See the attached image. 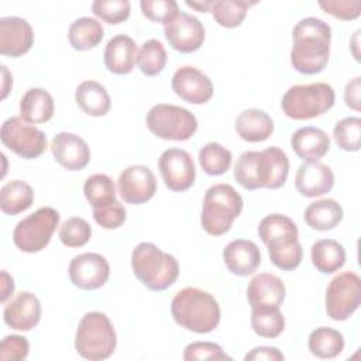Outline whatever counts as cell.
<instances>
[{"label": "cell", "mask_w": 361, "mask_h": 361, "mask_svg": "<svg viewBox=\"0 0 361 361\" xmlns=\"http://www.w3.org/2000/svg\"><path fill=\"white\" fill-rule=\"evenodd\" d=\"M292 66L305 75L322 72L329 61L331 28L317 17H305L292 30Z\"/></svg>", "instance_id": "6da1fadb"}, {"label": "cell", "mask_w": 361, "mask_h": 361, "mask_svg": "<svg viewBox=\"0 0 361 361\" xmlns=\"http://www.w3.org/2000/svg\"><path fill=\"white\" fill-rule=\"evenodd\" d=\"M288 173V155L278 147H268L262 151H245L234 165V178L247 190L259 188L278 189L285 185Z\"/></svg>", "instance_id": "7a4b0ae2"}, {"label": "cell", "mask_w": 361, "mask_h": 361, "mask_svg": "<svg viewBox=\"0 0 361 361\" xmlns=\"http://www.w3.org/2000/svg\"><path fill=\"white\" fill-rule=\"evenodd\" d=\"M171 313L176 324L197 334L210 333L220 323V306L214 296L195 286L183 288L175 293Z\"/></svg>", "instance_id": "3957f363"}, {"label": "cell", "mask_w": 361, "mask_h": 361, "mask_svg": "<svg viewBox=\"0 0 361 361\" xmlns=\"http://www.w3.org/2000/svg\"><path fill=\"white\" fill-rule=\"evenodd\" d=\"M134 275L151 290L168 289L179 275V264L172 254L158 248L154 243H140L131 252Z\"/></svg>", "instance_id": "277c9868"}, {"label": "cell", "mask_w": 361, "mask_h": 361, "mask_svg": "<svg viewBox=\"0 0 361 361\" xmlns=\"http://www.w3.org/2000/svg\"><path fill=\"white\" fill-rule=\"evenodd\" d=\"M241 195L228 183L210 186L203 197L200 223L210 235L226 234L243 210Z\"/></svg>", "instance_id": "5b68a950"}, {"label": "cell", "mask_w": 361, "mask_h": 361, "mask_svg": "<svg viewBox=\"0 0 361 361\" xmlns=\"http://www.w3.org/2000/svg\"><path fill=\"white\" fill-rule=\"evenodd\" d=\"M117 345V334L110 319L102 312H87L75 336L76 353L90 361L109 358Z\"/></svg>", "instance_id": "8992f818"}, {"label": "cell", "mask_w": 361, "mask_h": 361, "mask_svg": "<svg viewBox=\"0 0 361 361\" xmlns=\"http://www.w3.org/2000/svg\"><path fill=\"white\" fill-rule=\"evenodd\" d=\"M334 89L324 82L290 86L281 102L282 111L292 120H310L334 106Z\"/></svg>", "instance_id": "52a82bcc"}, {"label": "cell", "mask_w": 361, "mask_h": 361, "mask_svg": "<svg viewBox=\"0 0 361 361\" xmlns=\"http://www.w3.org/2000/svg\"><path fill=\"white\" fill-rule=\"evenodd\" d=\"M148 130L158 138L172 141H186L195 135L197 120L188 109L158 103L149 109L145 117Z\"/></svg>", "instance_id": "ba28073f"}, {"label": "cell", "mask_w": 361, "mask_h": 361, "mask_svg": "<svg viewBox=\"0 0 361 361\" xmlns=\"http://www.w3.org/2000/svg\"><path fill=\"white\" fill-rule=\"evenodd\" d=\"M59 224V213L52 207H39L32 214L20 220L13 231V243L24 252L44 250Z\"/></svg>", "instance_id": "9c48e42d"}, {"label": "cell", "mask_w": 361, "mask_h": 361, "mask_svg": "<svg viewBox=\"0 0 361 361\" xmlns=\"http://www.w3.org/2000/svg\"><path fill=\"white\" fill-rule=\"evenodd\" d=\"M361 302V279L355 272L336 275L326 289V312L331 320H347Z\"/></svg>", "instance_id": "30bf717a"}, {"label": "cell", "mask_w": 361, "mask_h": 361, "mask_svg": "<svg viewBox=\"0 0 361 361\" xmlns=\"http://www.w3.org/2000/svg\"><path fill=\"white\" fill-rule=\"evenodd\" d=\"M1 142L24 159L38 158L47 149V137L42 130L21 117H10L1 124Z\"/></svg>", "instance_id": "8fae6325"}, {"label": "cell", "mask_w": 361, "mask_h": 361, "mask_svg": "<svg viewBox=\"0 0 361 361\" xmlns=\"http://www.w3.org/2000/svg\"><path fill=\"white\" fill-rule=\"evenodd\" d=\"M165 186L172 192H185L195 183L196 166L190 154L180 148L165 149L158 161Z\"/></svg>", "instance_id": "7c38bea8"}, {"label": "cell", "mask_w": 361, "mask_h": 361, "mask_svg": "<svg viewBox=\"0 0 361 361\" xmlns=\"http://www.w3.org/2000/svg\"><path fill=\"white\" fill-rule=\"evenodd\" d=\"M164 34L169 45L183 54L199 49L204 41V27L200 20L180 10L164 23Z\"/></svg>", "instance_id": "4fadbf2b"}, {"label": "cell", "mask_w": 361, "mask_h": 361, "mask_svg": "<svg viewBox=\"0 0 361 361\" xmlns=\"http://www.w3.org/2000/svg\"><path fill=\"white\" fill-rule=\"evenodd\" d=\"M71 282L85 290L102 288L110 275L107 259L97 252H83L75 255L68 268Z\"/></svg>", "instance_id": "5bb4252c"}, {"label": "cell", "mask_w": 361, "mask_h": 361, "mask_svg": "<svg viewBox=\"0 0 361 361\" xmlns=\"http://www.w3.org/2000/svg\"><path fill=\"white\" fill-rule=\"evenodd\" d=\"M117 190L126 203L142 204L157 192L155 175L145 165H130L120 173Z\"/></svg>", "instance_id": "9a60e30c"}, {"label": "cell", "mask_w": 361, "mask_h": 361, "mask_svg": "<svg viewBox=\"0 0 361 361\" xmlns=\"http://www.w3.org/2000/svg\"><path fill=\"white\" fill-rule=\"evenodd\" d=\"M172 90L190 104L207 103L213 96V83L195 66H180L172 76Z\"/></svg>", "instance_id": "2e32d148"}, {"label": "cell", "mask_w": 361, "mask_h": 361, "mask_svg": "<svg viewBox=\"0 0 361 361\" xmlns=\"http://www.w3.org/2000/svg\"><path fill=\"white\" fill-rule=\"evenodd\" d=\"M34 42V31L30 23L17 16L0 18V54L21 56L30 51Z\"/></svg>", "instance_id": "e0dca14e"}, {"label": "cell", "mask_w": 361, "mask_h": 361, "mask_svg": "<svg viewBox=\"0 0 361 361\" xmlns=\"http://www.w3.org/2000/svg\"><path fill=\"white\" fill-rule=\"evenodd\" d=\"M51 152L55 161L68 171H80L90 161L87 142L73 133H58L51 141Z\"/></svg>", "instance_id": "ac0fdd59"}, {"label": "cell", "mask_w": 361, "mask_h": 361, "mask_svg": "<svg viewBox=\"0 0 361 361\" xmlns=\"http://www.w3.org/2000/svg\"><path fill=\"white\" fill-rule=\"evenodd\" d=\"M4 323L20 331H28L34 329L41 319L39 299L27 290L17 293L3 310Z\"/></svg>", "instance_id": "d6986e66"}, {"label": "cell", "mask_w": 361, "mask_h": 361, "mask_svg": "<svg viewBox=\"0 0 361 361\" xmlns=\"http://www.w3.org/2000/svg\"><path fill=\"white\" fill-rule=\"evenodd\" d=\"M334 185V173L331 168L320 161H305L299 165L295 186L298 192L306 197L322 196L331 190Z\"/></svg>", "instance_id": "ffe728a7"}, {"label": "cell", "mask_w": 361, "mask_h": 361, "mask_svg": "<svg viewBox=\"0 0 361 361\" xmlns=\"http://www.w3.org/2000/svg\"><path fill=\"white\" fill-rule=\"evenodd\" d=\"M223 261L227 269L237 276H248L261 264V252L251 240L237 238L230 241L223 250Z\"/></svg>", "instance_id": "44dd1931"}, {"label": "cell", "mask_w": 361, "mask_h": 361, "mask_svg": "<svg viewBox=\"0 0 361 361\" xmlns=\"http://www.w3.org/2000/svg\"><path fill=\"white\" fill-rule=\"evenodd\" d=\"M285 285L282 279L274 274L262 272L255 275L247 286V299L251 306H272L279 307L285 299Z\"/></svg>", "instance_id": "7402d4cb"}, {"label": "cell", "mask_w": 361, "mask_h": 361, "mask_svg": "<svg viewBox=\"0 0 361 361\" xmlns=\"http://www.w3.org/2000/svg\"><path fill=\"white\" fill-rule=\"evenodd\" d=\"M137 54V44L131 37L126 34L114 35L104 48V65L111 73L127 75L134 69Z\"/></svg>", "instance_id": "603a6c76"}, {"label": "cell", "mask_w": 361, "mask_h": 361, "mask_svg": "<svg viewBox=\"0 0 361 361\" xmlns=\"http://www.w3.org/2000/svg\"><path fill=\"white\" fill-rule=\"evenodd\" d=\"M290 147L303 161H319L330 149L329 135L317 127H300L290 137Z\"/></svg>", "instance_id": "cb8c5ba5"}, {"label": "cell", "mask_w": 361, "mask_h": 361, "mask_svg": "<svg viewBox=\"0 0 361 361\" xmlns=\"http://www.w3.org/2000/svg\"><path fill=\"white\" fill-rule=\"evenodd\" d=\"M234 128L244 141L261 142L274 133V121L264 110L247 109L235 117Z\"/></svg>", "instance_id": "d4e9b609"}, {"label": "cell", "mask_w": 361, "mask_h": 361, "mask_svg": "<svg viewBox=\"0 0 361 361\" xmlns=\"http://www.w3.org/2000/svg\"><path fill=\"white\" fill-rule=\"evenodd\" d=\"M54 111V99L51 93L42 87L28 89L20 100V117L31 124L49 121Z\"/></svg>", "instance_id": "484cf974"}, {"label": "cell", "mask_w": 361, "mask_h": 361, "mask_svg": "<svg viewBox=\"0 0 361 361\" xmlns=\"http://www.w3.org/2000/svg\"><path fill=\"white\" fill-rule=\"evenodd\" d=\"M75 100L79 109L93 117L106 116L111 107L106 87L96 80H83L75 90Z\"/></svg>", "instance_id": "4316f807"}, {"label": "cell", "mask_w": 361, "mask_h": 361, "mask_svg": "<svg viewBox=\"0 0 361 361\" xmlns=\"http://www.w3.org/2000/svg\"><path fill=\"white\" fill-rule=\"evenodd\" d=\"M343 207L334 199H320L312 202L305 210L306 224L319 231H327L338 226L343 220Z\"/></svg>", "instance_id": "83f0119b"}, {"label": "cell", "mask_w": 361, "mask_h": 361, "mask_svg": "<svg viewBox=\"0 0 361 361\" xmlns=\"http://www.w3.org/2000/svg\"><path fill=\"white\" fill-rule=\"evenodd\" d=\"M310 258L312 264L319 272L333 274L344 265L345 250L337 240L322 238L312 245Z\"/></svg>", "instance_id": "f1b7e54d"}, {"label": "cell", "mask_w": 361, "mask_h": 361, "mask_svg": "<svg viewBox=\"0 0 361 361\" xmlns=\"http://www.w3.org/2000/svg\"><path fill=\"white\" fill-rule=\"evenodd\" d=\"M34 202L32 188L20 179L3 185L0 189V209L4 214L16 216L31 207Z\"/></svg>", "instance_id": "f546056e"}, {"label": "cell", "mask_w": 361, "mask_h": 361, "mask_svg": "<svg viewBox=\"0 0 361 361\" xmlns=\"http://www.w3.org/2000/svg\"><path fill=\"white\" fill-rule=\"evenodd\" d=\"M104 37V30L99 20L92 17H79L68 31L69 44L76 51H89L97 47Z\"/></svg>", "instance_id": "4dcf8cb0"}, {"label": "cell", "mask_w": 361, "mask_h": 361, "mask_svg": "<svg viewBox=\"0 0 361 361\" xmlns=\"http://www.w3.org/2000/svg\"><path fill=\"white\" fill-rule=\"evenodd\" d=\"M272 264L282 271H292L302 262L303 250L298 237H282L265 244Z\"/></svg>", "instance_id": "1f68e13d"}, {"label": "cell", "mask_w": 361, "mask_h": 361, "mask_svg": "<svg viewBox=\"0 0 361 361\" xmlns=\"http://www.w3.org/2000/svg\"><path fill=\"white\" fill-rule=\"evenodd\" d=\"M309 350L317 358H334L344 350L343 334L331 327H317L309 334Z\"/></svg>", "instance_id": "d6a6232c"}, {"label": "cell", "mask_w": 361, "mask_h": 361, "mask_svg": "<svg viewBox=\"0 0 361 361\" xmlns=\"http://www.w3.org/2000/svg\"><path fill=\"white\" fill-rule=\"evenodd\" d=\"M251 327L259 337L275 338L285 329V317L279 307H254L251 313Z\"/></svg>", "instance_id": "836d02e7"}, {"label": "cell", "mask_w": 361, "mask_h": 361, "mask_svg": "<svg viewBox=\"0 0 361 361\" xmlns=\"http://www.w3.org/2000/svg\"><path fill=\"white\" fill-rule=\"evenodd\" d=\"M254 4L255 1L247 0H216L213 1L210 11L219 25L234 28L243 23L247 10Z\"/></svg>", "instance_id": "e575fe53"}, {"label": "cell", "mask_w": 361, "mask_h": 361, "mask_svg": "<svg viewBox=\"0 0 361 361\" xmlns=\"http://www.w3.org/2000/svg\"><path fill=\"white\" fill-rule=\"evenodd\" d=\"M85 197L93 209L113 203L116 199V188L113 179L106 173H94L85 180Z\"/></svg>", "instance_id": "d590c367"}, {"label": "cell", "mask_w": 361, "mask_h": 361, "mask_svg": "<svg viewBox=\"0 0 361 361\" xmlns=\"http://www.w3.org/2000/svg\"><path fill=\"white\" fill-rule=\"evenodd\" d=\"M231 152L219 142H207L199 151V162L203 171L210 176L226 173L231 165Z\"/></svg>", "instance_id": "8d00e7d4"}, {"label": "cell", "mask_w": 361, "mask_h": 361, "mask_svg": "<svg viewBox=\"0 0 361 361\" xmlns=\"http://www.w3.org/2000/svg\"><path fill=\"white\" fill-rule=\"evenodd\" d=\"M166 59L168 55L165 47L161 41L154 38L145 41L137 54V65L147 76H157L161 73L166 65Z\"/></svg>", "instance_id": "74e56055"}, {"label": "cell", "mask_w": 361, "mask_h": 361, "mask_svg": "<svg viewBox=\"0 0 361 361\" xmlns=\"http://www.w3.org/2000/svg\"><path fill=\"white\" fill-rule=\"evenodd\" d=\"M298 234L295 221L285 214H268L258 224V235L264 244L282 237H298Z\"/></svg>", "instance_id": "f35d334b"}, {"label": "cell", "mask_w": 361, "mask_h": 361, "mask_svg": "<svg viewBox=\"0 0 361 361\" xmlns=\"http://www.w3.org/2000/svg\"><path fill=\"white\" fill-rule=\"evenodd\" d=\"M333 138L341 149L348 152L358 151L361 138V118L350 116L337 121L333 128Z\"/></svg>", "instance_id": "ab89813d"}, {"label": "cell", "mask_w": 361, "mask_h": 361, "mask_svg": "<svg viewBox=\"0 0 361 361\" xmlns=\"http://www.w3.org/2000/svg\"><path fill=\"white\" fill-rule=\"evenodd\" d=\"M59 240L63 245L76 248L85 245L92 237L90 224L82 217H69L59 227Z\"/></svg>", "instance_id": "60d3db41"}, {"label": "cell", "mask_w": 361, "mask_h": 361, "mask_svg": "<svg viewBox=\"0 0 361 361\" xmlns=\"http://www.w3.org/2000/svg\"><path fill=\"white\" fill-rule=\"evenodd\" d=\"M92 11L107 24H120L130 17L128 0H94Z\"/></svg>", "instance_id": "b9f144b4"}, {"label": "cell", "mask_w": 361, "mask_h": 361, "mask_svg": "<svg viewBox=\"0 0 361 361\" xmlns=\"http://www.w3.org/2000/svg\"><path fill=\"white\" fill-rule=\"evenodd\" d=\"M183 360L195 361V360H231L223 348L212 341H195L185 347Z\"/></svg>", "instance_id": "7bdbcfd3"}, {"label": "cell", "mask_w": 361, "mask_h": 361, "mask_svg": "<svg viewBox=\"0 0 361 361\" xmlns=\"http://www.w3.org/2000/svg\"><path fill=\"white\" fill-rule=\"evenodd\" d=\"M93 219L103 228H118L126 221L127 212L118 200H114L110 204L93 209Z\"/></svg>", "instance_id": "ee69618b"}, {"label": "cell", "mask_w": 361, "mask_h": 361, "mask_svg": "<svg viewBox=\"0 0 361 361\" xmlns=\"http://www.w3.org/2000/svg\"><path fill=\"white\" fill-rule=\"evenodd\" d=\"M319 7L327 14L344 21L355 20L361 14L360 0H320Z\"/></svg>", "instance_id": "f6af8a7d"}, {"label": "cell", "mask_w": 361, "mask_h": 361, "mask_svg": "<svg viewBox=\"0 0 361 361\" xmlns=\"http://www.w3.org/2000/svg\"><path fill=\"white\" fill-rule=\"evenodd\" d=\"M140 6L144 17L154 23H165L179 11V6L173 0H142Z\"/></svg>", "instance_id": "bcb514c9"}, {"label": "cell", "mask_w": 361, "mask_h": 361, "mask_svg": "<svg viewBox=\"0 0 361 361\" xmlns=\"http://www.w3.org/2000/svg\"><path fill=\"white\" fill-rule=\"evenodd\" d=\"M30 351V343L24 336L10 334L6 336L0 343V360L23 361L27 358Z\"/></svg>", "instance_id": "7dc6e473"}, {"label": "cell", "mask_w": 361, "mask_h": 361, "mask_svg": "<svg viewBox=\"0 0 361 361\" xmlns=\"http://www.w3.org/2000/svg\"><path fill=\"white\" fill-rule=\"evenodd\" d=\"M285 355L276 347H255L245 354V361H283Z\"/></svg>", "instance_id": "c3c4849f"}, {"label": "cell", "mask_w": 361, "mask_h": 361, "mask_svg": "<svg viewBox=\"0 0 361 361\" xmlns=\"http://www.w3.org/2000/svg\"><path fill=\"white\" fill-rule=\"evenodd\" d=\"M360 93H361V78L355 76L345 85V89H344V102L350 109L355 111H360V103H361Z\"/></svg>", "instance_id": "681fc988"}, {"label": "cell", "mask_w": 361, "mask_h": 361, "mask_svg": "<svg viewBox=\"0 0 361 361\" xmlns=\"http://www.w3.org/2000/svg\"><path fill=\"white\" fill-rule=\"evenodd\" d=\"M14 292V281L13 278L6 272L1 271V302L4 303Z\"/></svg>", "instance_id": "f907efd6"}, {"label": "cell", "mask_w": 361, "mask_h": 361, "mask_svg": "<svg viewBox=\"0 0 361 361\" xmlns=\"http://www.w3.org/2000/svg\"><path fill=\"white\" fill-rule=\"evenodd\" d=\"M212 4H213L212 0H204V1L203 0H200V1H189V0H186V6L195 8V10L200 11V13L210 11L212 10Z\"/></svg>", "instance_id": "816d5d0a"}, {"label": "cell", "mask_w": 361, "mask_h": 361, "mask_svg": "<svg viewBox=\"0 0 361 361\" xmlns=\"http://www.w3.org/2000/svg\"><path fill=\"white\" fill-rule=\"evenodd\" d=\"M1 72H3V94H1V97L4 99L7 96V93H8L7 82L13 83V80H11V76H8V71H7V68L4 65H1Z\"/></svg>", "instance_id": "f5cc1de1"}, {"label": "cell", "mask_w": 361, "mask_h": 361, "mask_svg": "<svg viewBox=\"0 0 361 361\" xmlns=\"http://www.w3.org/2000/svg\"><path fill=\"white\" fill-rule=\"evenodd\" d=\"M358 34H360V30H357L354 32V37H353V42H351V49H353V55L357 61H360V54L357 51V44H358Z\"/></svg>", "instance_id": "db71d44e"}]
</instances>
